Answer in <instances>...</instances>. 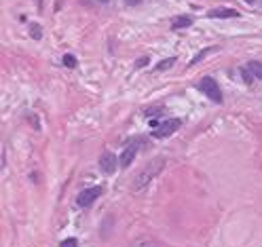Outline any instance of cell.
<instances>
[{"instance_id": "cell-1", "label": "cell", "mask_w": 262, "mask_h": 247, "mask_svg": "<svg viewBox=\"0 0 262 247\" xmlns=\"http://www.w3.org/2000/svg\"><path fill=\"white\" fill-rule=\"evenodd\" d=\"M163 165H165V159H157V161H152V163H148L146 167H144V171H142L140 175H136V182H134V188H144L154 175H157L161 169H163Z\"/></svg>"}, {"instance_id": "cell-2", "label": "cell", "mask_w": 262, "mask_h": 247, "mask_svg": "<svg viewBox=\"0 0 262 247\" xmlns=\"http://www.w3.org/2000/svg\"><path fill=\"white\" fill-rule=\"evenodd\" d=\"M199 87H201V91H205V95L211 97L216 104L222 102V91H220V87H218V82L213 80L211 76H203V78H201V85H199Z\"/></svg>"}, {"instance_id": "cell-3", "label": "cell", "mask_w": 262, "mask_h": 247, "mask_svg": "<svg viewBox=\"0 0 262 247\" xmlns=\"http://www.w3.org/2000/svg\"><path fill=\"white\" fill-rule=\"evenodd\" d=\"M104 192V188L102 186H93V188H87V190H82L78 196H76V203L80 207H89L95 203V199H100Z\"/></svg>"}, {"instance_id": "cell-4", "label": "cell", "mask_w": 262, "mask_h": 247, "mask_svg": "<svg viewBox=\"0 0 262 247\" xmlns=\"http://www.w3.org/2000/svg\"><path fill=\"white\" fill-rule=\"evenodd\" d=\"M182 127V123L178 121V119H171V121H165V123H161L157 129L152 131V135L154 137H159V139H163V137H169V135H173L178 129Z\"/></svg>"}, {"instance_id": "cell-5", "label": "cell", "mask_w": 262, "mask_h": 247, "mask_svg": "<svg viewBox=\"0 0 262 247\" xmlns=\"http://www.w3.org/2000/svg\"><path fill=\"white\" fill-rule=\"evenodd\" d=\"M140 139H134L131 144H127V148L123 150V155H121V167L125 169V167H129L131 163H134V159H136V155H138V148H140Z\"/></svg>"}, {"instance_id": "cell-6", "label": "cell", "mask_w": 262, "mask_h": 247, "mask_svg": "<svg viewBox=\"0 0 262 247\" xmlns=\"http://www.w3.org/2000/svg\"><path fill=\"white\" fill-rule=\"evenodd\" d=\"M118 165H121V163L116 161V157L112 155V152H104V155H102V159H100V169H102L104 173H108V175L116 171V167H118Z\"/></svg>"}, {"instance_id": "cell-7", "label": "cell", "mask_w": 262, "mask_h": 247, "mask_svg": "<svg viewBox=\"0 0 262 247\" xmlns=\"http://www.w3.org/2000/svg\"><path fill=\"white\" fill-rule=\"evenodd\" d=\"M190 23H193V17H188V15H182V17H176L171 21V30H184L188 28Z\"/></svg>"}, {"instance_id": "cell-8", "label": "cell", "mask_w": 262, "mask_h": 247, "mask_svg": "<svg viewBox=\"0 0 262 247\" xmlns=\"http://www.w3.org/2000/svg\"><path fill=\"white\" fill-rule=\"evenodd\" d=\"M209 17H239V11H235V9H216V11H211Z\"/></svg>"}, {"instance_id": "cell-9", "label": "cell", "mask_w": 262, "mask_h": 247, "mask_svg": "<svg viewBox=\"0 0 262 247\" xmlns=\"http://www.w3.org/2000/svg\"><path fill=\"white\" fill-rule=\"evenodd\" d=\"M131 247H167V245L161 241H154V239H138L131 243Z\"/></svg>"}, {"instance_id": "cell-10", "label": "cell", "mask_w": 262, "mask_h": 247, "mask_svg": "<svg viewBox=\"0 0 262 247\" xmlns=\"http://www.w3.org/2000/svg\"><path fill=\"white\" fill-rule=\"evenodd\" d=\"M247 68L252 70V74H254L258 80H262V64H260V62H249Z\"/></svg>"}, {"instance_id": "cell-11", "label": "cell", "mask_w": 262, "mask_h": 247, "mask_svg": "<svg viewBox=\"0 0 262 247\" xmlns=\"http://www.w3.org/2000/svg\"><path fill=\"white\" fill-rule=\"evenodd\" d=\"M176 64V57H169V60H163L159 66H157V70H167V68H171Z\"/></svg>"}, {"instance_id": "cell-12", "label": "cell", "mask_w": 262, "mask_h": 247, "mask_svg": "<svg viewBox=\"0 0 262 247\" xmlns=\"http://www.w3.org/2000/svg\"><path fill=\"white\" fill-rule=\"evenodd\" d=\"M64 66L76 68V57H74V55H64Z\"/></svg>"}, {"instance_id": "cell-13", "label": "cell", "mask_w": 262, "mask_h": 247, "mask_svg": "<svg viewBox=\"0 0 262 247\" xmlns=\"http://www.w3.org/2000/svg\"><path fill=\"white\" fill-rule=\"evenodd\" d=\"M30 36H32V38H40V36H42L40 26H30Z\"/></svg>"}, {"instance_id": "cell-14", "label": "cell", "mask_w": 262, "mask_h": 247, "mask_svg": "<svg viewBox=\"0 0 262 247\" xmlns=\"http://www.w3.org/2000/svg\"><path fill=\"white\" fill-rule=\"evenodd\" d=\"M209 51H213V49H205V51H201V53H197V57H195V60L193 62H190V66H195V64H199L201 60H203V57L209 53Z\"/></svg>"}, {"instance_id": "cell-15", "label": "cell", "mask_w": 262, "mask_h": 247, "mask_svg": "<svg viewBox=\"0 0 262 247\" xmlns=\"http://www.w3.org/2000/svg\"><path fill=\"white\" fill-rule=\"evenodd\" d=\"M59 247H78V241L76 239H66Z\"/></svg>"}, {"instance_id": "cell-16", "label": "cell", "mask_w": 262, "mask_h": 247, "mask_svg": "<svg viewBox=\"0 0 262 247\" xmlns=\"http://www.w3.org/2000/svg\"><path fill=\"white\" fill-rule=\"evenodd\" d=\"M146 64H148V57H142L140 62H136V66H138V68H144Z\"/></svg>"}, {"instance_id": "cell-17", "label": "cell", "mask_w": 262, "mask_h": 247, "mask_svg": "<svg viewBox=\"0 0 262 247\" xmlns=\"http://www.w3.org/2000/svg\"><path fill=\"white\" fill-rule=\"evenodd\" d=\"M125 3H127V5H131V7H136V5H140V3H142V0H125Z\"/></svg>"}, {"instance_id": "cell-18", "label": "cell", "mask_w": 262, "mask_h": 247, "mask_svg": "<svg viewBox=\"0 0 262 247\" xmlns=\"http://www.w3.org/2000/svg\"><path fill=\"white\" fill-rule=\"evenodd\" d=\"M100 3H110V0H100Z\"/></svg>"}, {"instance_id": "cell-19", "label": "cell", "mask_w": 262, "mask_h": 247, "mask_svg": "<svg viewBox=\"0 0 262 247\" xmlns=\"http://www.w3.org/2000/svg\"><path fill=\"white\" fill-rule=\"evenodd\" d=\"M245 3H254V0H245Z\"/></svg>"}]
</instances>
